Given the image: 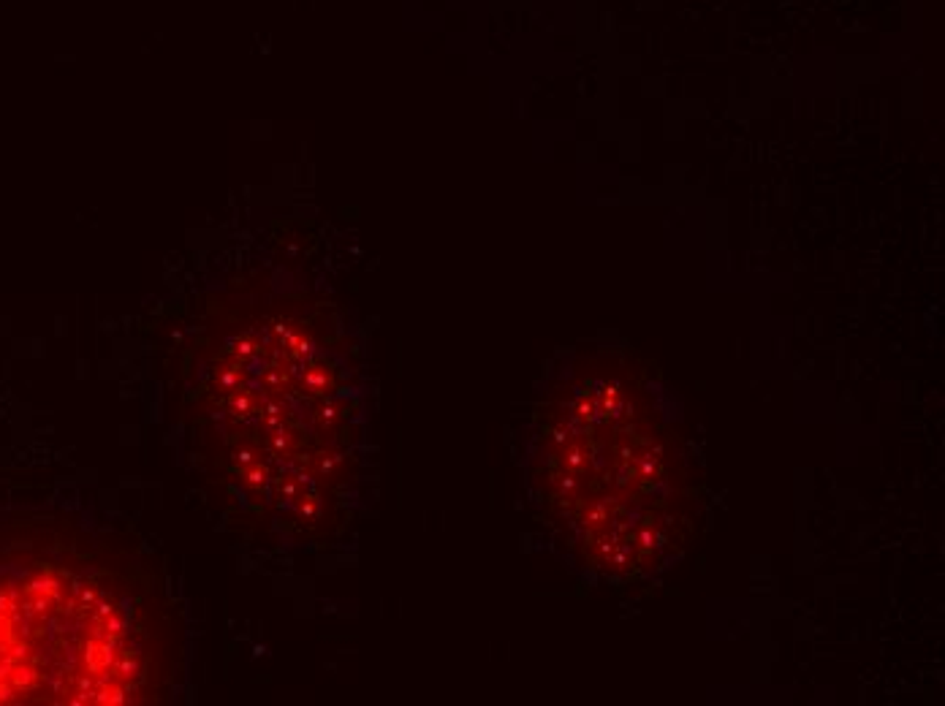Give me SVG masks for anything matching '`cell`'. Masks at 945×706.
<instances>
[{
    "label": "cell",
    "instance_id": "cell-1",
    "mask_svg": "<svg viewBox=\"0 0 945 706\" xmlns=\"http://www.w3.org/2000/svg\"><path fill=\"white\" fill-rule=\"evenodd\" d=\"M142 674V630L93 584L41 573L0 592V704H120Z\"/></svg>",
    "mask_w": 945,
    "mask_h": 706
}]
</instances>
